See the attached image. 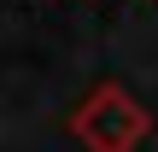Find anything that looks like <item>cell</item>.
Returning a JSON list of instances; mask_svg holds the SVG:
<instances>
[{"label":"cell","instance_id":"obj_1","mask_svg":"<svg viewBox=\"0 0 158 152\" xmlns=\"http://www.w3.org/2000/svg\"><path fill=\"white\" fill-rule=\"evenodd\" d=\"M70 135L82 152H135L147 135H152V111L117 88V82H100L76 111H70Z\"/></svg>","mask_w":158,"mask_h":152}]
</instances>
